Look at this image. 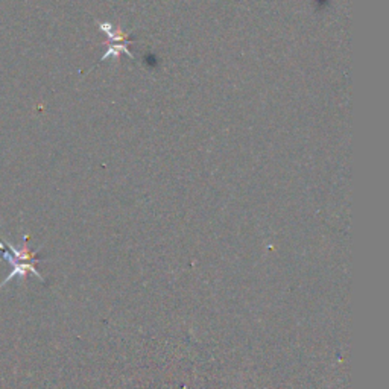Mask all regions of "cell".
<instances>
[{"label": "cell", "mask_w": 389, "mask_h": 389, "mask_svg": "<svg viewBox=\"0 0 389 389\" xmlns=\"http://www.w3.org/2000/svg\"><path fill=\"white\" fill-rule=\"evenodd\" d=\"M0 252H2V259L9 261L13 266L11 274H9L0 285V289H2L6 283L11 281L14 277L25 278L26 274H34L40 281H45V278L40 276V272L35 269V264L38 261L37 259V251H30L28 248V236H25V242L22 249H17L8 242L0 240Z\"/></svg>", "instance_id": "6da1fadb"}]
</instances>
